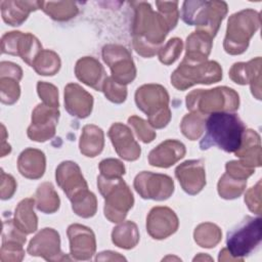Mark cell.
<instances>
[{"label": "cell", "mask_w": 262, "mask_h": 262, "mask_svg": "<svg viewBox=\"0 0 262 262\" xmlns=\"http://www.w3.org/2000/svg\"><path fill=\"white\" fill-rule=\"evenodd\" d=\"M206 133L200 141L202 150L212 146L226 152H237L242 147L246 127L236 114L213 112L205 123Z\"/></svg>", "instance_id": "obj_1"}, {"label": "cell", "mask_w": 262, "mask_h": 262, "mask_svg": "<svg viewBox=\"0 0 262 262\" xmlns=\"http://www.w3.org/2000/svg\"><path fill=\"white\" fill-rule=\"evenodd\" d=\"M226 13L227 4L223 1H185L181 17L189 26L206 27L214 37Z\"/></svg>", "instance_id": "obj_2"}, {"label": "cell", "mask_w": 262, "mask_h": 262, "mask_svg": "<svg viewBox=\"0 0 262 262\" xmlns=\"http://www.w3.org/2000/svg\"><path fill=\"white\" fill-rule=\"evenodd\" d=\"M261 242V218L246 216L227 232L226 245L233 257L249 255Z\"/></svg>", "instance_id": "obj_3"}, {"label": "cell", "mask_w": 262, "mask_h": 262, "mask_svg": "<svg viewBox=\"0 0 262 262\" xmlns=\"http://www.w3.org/2000/svg\"><path fill=\"white\" fill-rule=\"evenodd\" d=\"M42 47L39 41L31 34L21 32H9L2 37V52L13 55H20L21 58L32 67V59L36 58Z\"/></svg>", "instance_id": "obj_4"}, {"label": "cell", "mask_w": 262, "mask_h": 262, "mask_svg": "<svg viewBox=\"0 0 262 262\" xmlns=\"http://www.w3.org/2000/svg\"><path fill=\"white\" fill-rule=\"evenodd\" d=\"M134 186L136 191L143 196V194L150 188L145 199L154 200V187H156L159 201L168 199L174 190L173 180L167 176L162 174H152L150 172H142L138 174L134 181Z\"/></svg>", "instance_id": "obj_5"}, {"label": "cell", "mask_w": 262, "mask_h": 262, "mask_svg": "<svg viewBox=\"0 0 262 262\" xmlns=\"http://www.w3.org/2000/svg\"><path fill=\"white\" fill-rule=\"evenodd\" d=\"M147 230L154 238H165L176 231L178 220L173 211L168 208H154L147 219Z\"/></svg>", "instance_id": "obj_6"}, {"label": "cell", "mask_w": 262, "mask_h": 262, "mask_svg": "<svg viewBox=\"0 0 262 262\" xmlns=\"http://www.w3.org/2000/svg\"><path fill=\"white\" fill-rule=\"evenodd\" d=\"M175 174L180 183L187 180L182 185V188L189 194L200 192L206 184L204 166L200 160L184 162L182 165L177 167Z\"/></svg>", "instance_id": "obj_7"}, {"label": "cell", "mask_w": 262, "mask_h": 262, "mask_svg": "<svg viewBox=\"0 0 262 262\" xmlns=\"http://www.w3.org/2000/svg\"><path fill=\"white\" fill-rule=\"evenodd\" d=\"M1 13L5 23L20 26L33 10L40 8V1H1Z\"/></svg>", "instance_id": "obj_8"}, {"label": "cell", "mask_w": 262, "mask_h": 262, "mask_svg": "<svg viewBox=\"0 0 262 262\" xmlns=\"http://www.w3.org/2000/svg\"><path fill=\"white\" fill-rule=\"evenodd\" d=\"M64 102L68 112L74 116V113L79 103V118H86L92 110V96L86 91L83 92L80 99H77L75 84H69L64 91Z\"/></svg>", "instance_id": "obj_9"}, {"label": "cell", "mask_w": 262, "mask_h": 262, "mask_svg": "<svg viewBox=\"0 0 262 262\" xmlns=\"http://www.w3.org/2000/svg\"><path fill=\"white\" fill-rule=\"evenodd\" d=\"M151 151L157 154H165L161 160H159L155 166L168 168L177 162L179 159L184 157L185 147L184 145L176 140H167L161 143L157 148L152 149Z\"/></svg>", "instance_id": "obj_10"}, {"label": "cell", "mask_w": 262, "mask_h": 262, "mask_svg": "<svg viewBox=\"0 0 262 262\" xmlns=\"http://www.w3.org/2000/svg\"><path fill=\"white\" fill-rule=\"evenodd\" d=\"M40 8L55 20H68L78 13V7L74 2H43Z\"/></svg>", "instance_id": "obj_11"}, {"label": "cell", "mask_w": 262, "mask_h": 262, "mask_svg": "<svg viewBox=\"0 0 262 262\" xmlns=\"http://www.w3.org/2000/svg\"><path fill=\"white\" fill-rule=\"evenodd\" d=\"M33 203H34L33 200L26 199V200L21 201L18 204V207L15 210V225L18 228L20 227L24 220L26 219V220L29 221L33 230L34 231L36 230V228H37V217H36L34 211L32 210Z\"/></svg>", "instance_id": "obj_12"}, {"label": "cell", "mask_w": 262, "mask_h": 262, "mask_svg": "<svg viewBox=\"0 0 262 262\" xmlns=\"http://www.w3.org/2000/svg\"><path fill=\"white\" fill-rule=\"evenodd\" d=\"M156 5L158 6L159 10L162 12V16L167 21L170 29H173L176 26L177 18H178V10L177 5L178 2H160L157 1Z\"/></svg>", "instance_id": "obj_13"}, {"label": "cell", "mask_w": 262, "mask_h": 262, "mask_svg": "<svg viewBox=\"0 0 262 262\" xmlns=\"http://www.w3.org/2000/svg\"><path fill=\"white\" fill-rule=\"evenodd\" d=\"M181 49H182V42L180 39L177 38V41L172 50H169L166 46H165V48L164 47L162 48L160 55H159L160 60L165 64H170L171 62H173L177 59V56L181 52Z\"/></svg>", "instance_id": "obj_14"}, {"label": "cell", "mask_w": 262, "mask_h": 262, "mask_svg": "<svg viewBox=\"0 0 262 262\" xmlns=\"http://www.w3.org/2000/svg\"><path fill=\"white\" fill-rule=\"evenodd\" d=\"M129 121H132L133 123H135L137 126L140 127V131H137L136 133L143 142H150L154 139L155 133L151 130H149L147 127H145V122L143 120L138 119L136 117H131L129 118Z\"/></svg>", "instance_id": "obj_15"}]
</instances>
